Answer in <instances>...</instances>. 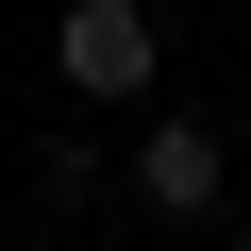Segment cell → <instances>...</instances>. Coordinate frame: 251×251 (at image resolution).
Returning <instances> with one entry per match:
<instances>
[{
    "label": "cell",
    "instance_id": "6da1fadb",
    "mask_svg": "<svg viewBox=\"0 0 251 251\" xmlns=\"http://www.w3.org/2000/svg\"><path fill=\"white\" fill-rule=\"evenodd\" d=\"M50 84H67V100H151V84H168L151 0H67V17H50Z\"/></svg>",
    "mask_w": 251,
    "mask_h": 251
},
{
    "label": "cell",
    "instance_id": "7a4b0ae2",
    "mask_svg": "<svg viewBox=\"0 0 251 251\" xmlns=\"http://www.w3.org/2000/svg\"><path fill=\"white\" fill-rule=\"evenodd\" d=\"M117 184H134L151 218H218V184H234V151H218V117H151Z\"/></svg>",
    "mask_w": 251,
    "mask_h": 251
},
{
    "label": "cell",
    "instance_id": "3957f363",
    "mask_svg": "<svg viewBox=\"0 0 251 251\" xmlns=\"http://www.w3.org/2000/svg\"><path fill=\"white\" fill-rule=\"evenodd\" d=\"M100 184H117V168H100L84 117H67V134H34V201H50V218H67V201H100Z\"/></svg>",
    "mask_w": 251,
    "mask_h": 251
}]
</instances>
